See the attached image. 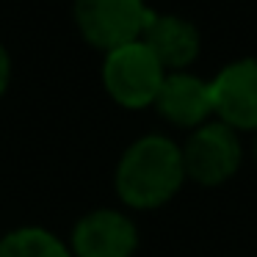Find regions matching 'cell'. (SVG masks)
Listing matches in <instances>:
<instances>
[{
  "label": "cell",
  "mask_w": 257,
  "mask_h": 257,
  "mask_svg": "<svg viewBox=\"0 0 257 257\" xmlns=\"http://www.w3.org/2000/svg\"><path fill=\"white\" fill-rule=\"evenodd\" d=\"M183 183L180 144L163 133H144L130 141L113 169V188L127 210H158L180 194Z\"/></svg>",
  "instance_id": "cell-1"
},
{
  "label": "cell",
  "mask_w": 257,
  "mask_h": 257,
  "mask_svg": "<svg viewBox=\"0 0 257 257\" xmlns=\"http://www.w3.org/2000/svg\"><path fill=\"white\" fill-rule=\"evenodd\" d=\"M102 89L124 111H144L155 105V97L166 78V69L144 42H130L102 58Z\"/></svg>",
  "instance_id": "cell-2"
},
{
  "label": "cell",
  "mask_w": 257,
  "mask_h": 257,
  "mask_svg": "<svg viewBox=\"0 0 257 257\" xmlns=\"http://www.w3.org/2000/svg\"><path fill=\"white\" fill-rule=\"evenodd\" d=\"M147 0H72V20L86 45L108 53L139 42L152 20Z\"/></svg>",
  "instance_id": "cell-3"
},
{
  "label": "cell",
  "mask_w": 257,
  "mask_h": 257,
  "mask_svg": "<svg viewBox=\"0 0 257 257\" xmlns=\"http://www.w3.org/2000/svg\"><path fill=\"white\" fill-rule=\"evenodd\" d=\"M180 152H183L185 180L202 188L224 185L238 174L243 163L240 133H235L218 119H210L196 130H191L185 144H180Z\"/></svg>",
  "instance_id": "cell-4"
},
{
  "label": "cell",
  "mask_w": 257,
  "mask_h": 257,
  "mask_svg": "<svg viewBox=\"0 0 257 257\" xmlns=\"http://www.w3.org/2000/svg\"><path fill=\"white\" fill-rule=\"evenodd\" d=\"M213 119L235 133H257V58L243 56L224 64L210 80Z\"/></svg>",
  "instance_id": "cell-5"
},
{
  "label": "cell",
  "mask_w": 257,
  "mask_h": 257,
  "mask_svg": "<svg viewBox=\"0 0 257 257\" xmlns=\"http://www.w3.org/2000/svg\"><path fill=\"white\" fill-rule=\"evenodd\" d=\"M69 249L75 257H133L139 249V227L119 207H97L75 221Z\"/></svg>",
  "instance_id": "cell-6"
},
{
  "label": "cell",
  "mask_w": 257,
  "mask_h": 257,
  "mask_svg": "<svg viewBox=\"0 0 257 257\" xmlns=\"http://www.w3.org/2000/svg\"><path fill=\"white\" fill-rule=\"evenodd\" d=\"M152 108L169 124L191 133L199 124L213 119L210 80L194 75L191 69H185V72H166Z\"/></svg>",
  "instance_id": "cell-7"
},
{
  "label": "cell",
  "mask_w": 257,
  "mask_h": 257,
  "mask_svg": "<svg viewBox=\"0 0 257 257\" xmlns=\"http://www.w3.org/2000/svg\"><path fill=\"white\" fill-rule=\"evenodd\" d=\"M147 47L155 53L166 72H185L202 53V34L191 20L180 14H152L144 36Z\"/></svg>",
  "instance_id": "cell-8"
},
{
  "label": "cell",
  "mask_w": 257,
  "mask_h": 257,
  "mask_svg": "<svg viewBox=\"0 0 257 257\" xmlns=\"http://www.w3.org/2000/svg\"><path fill=\"white\" fill-rule=\"evenodd\" d=\"M0 257H75L69 243L39 224L9 229L0 238Z\"/></svg>",
  "instance_id": "cell-9"
},
{
  "label": "cell",
  "mask_w": 257,
  "mask_h": 257,
  "mask_svg": "<svg viewBox=\"0 0 257 257\" xmlns=\"http://www.w3.org/2000/svg\"><path fill=\"white\" fill-rule=\"evenodd\" d=\"M12 56H9L6 45L0 42V100H3V94L9 91V86H12Z\"/></svg>",
  "instance_id": "cell-10"
},
{
  "label": "cell",
  "mask_w": 257,
  "mask_h": 257,
  "mask_svg": "<svg viewBox=\"0 0 257 257\" xmlns=\"http://www.w3.org/2000/svg\"><path fill=\"white\" fill-rule=\"evenodd\" d=\"M251 152H254V161H257V133H254V150Z\"/></svg>",
  "instance_id": "cell-11"
}]
</instances>
